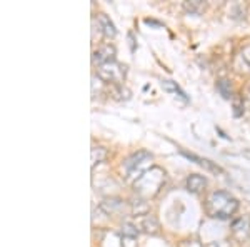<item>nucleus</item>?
I'll return each instance as SVG.
<instances>
[{
  "label": "nucleus",
  "instance_id": "obj_11",
  "mask_svg": "<svg viewBox=\"0 0 250 247\" xmlns=\"http://www.w3.org/2000/svg\"><path fill=\"white\" fill-rule=\"evenodd\" d=\"M142 229L148 234L159 232V221L154 216H145L142 217Z\"/></svg>",
  "mask_w": 250,
  "mask_h": 247
},
{
  "label": "nucleus",
  "instance_id": "obj_5",
  "mask_svg": "<svg viewBox=\"0 0 250 247\" xmlns=\"http://www.w3.org/2000/svg\"><path fill=\"white\" fill-rule=\"evenodd\" d=\"M92 60H94V64H99V66L112 62V60H115V47L110 45V44H107V45H102L100 48H97L94 52Z\"/></svg>",
  "mask_w": 250,
  "mask_h": 247
},
{
  "label": "nucleus",
  "instance_id": "obj_18",
  "mask_svg": "<svg viewBox=\"0 0 250 247\" xmlns=\"http://www.w3.org/2000/svg\"><path fill=\"white\" fill-rule=\"evenodd\" d=\"M180 247H202V244L197 242V241H185V242H182V246Z\"/></svg>",
  "mask_w": 250,
  "mask_h": 247
},
{
  "label": "nucleus",
  "instance_id": "obj_12",
  "mask_svg": "<svg viewBox=\"0 0 250 247\" xmlns=\"http://www.w3.org/2000/svg\"><path fill=\"white\" fill-rule=\"evenodd\" d=\"M217 90L224 95V99H230L232 97V87L229 80H219V82H217Z\"/></svg>",
  "mask_w": 250,
  "mask_h": 247
},
{
  "label": "nucleus",
  "instance_id": "obj_16",
  "mask_svg": "<svg viewBox=\"0 0 250 247\" xmlns=\"http://www.w3.org/2000/svg\"><path fill=\"white\" fill-rule=\"evenodd\" d=\"M185 9L188 12H192V14H200L204 9V3L200 2V0H193V2H185Z\"/></svg>",
  "mask_w": 250,
  "mask_h": 247
},
{
  "label": "nucleus",
  "instance_id": "obj_9",
  "mask_svg": "<svg viewBox=\"0 0 250 247\" xmlns=\"http://www.w3.org/2000/svg\"><path fill=\"white\" fill-rule=\"evenodd\" d=\"M97 20H99V25H100V29H102L105 37H115V34H117L115 25L112 23V20L108 19L105 14H99Z\"/></svg>",
  "mask_w": 250,
  "mask_h": 247
},
{
  "label": "nucleus",
  "instance_id": "obj_2",
  "mask_svg": "<svg viewBox=\"0 0 250 247\" xmlns=\"http://www.w3.org/2000/svg\"><path fill=\"white\" fill-rule=\"evenodd\" d=\"M165 180V172L159 167H152L148 171H145L142 176L137 177L134 187L137 196H140L142 199H150L160 190Z\"/></svg>",
  "mask_w": 250,
  "mask_h": 247
},
{
  "label": "nucleus",
  "instance_id": "obj_8",
  "mask_svg": "<svg viewBox=\"0 0 250 247\" xmlns=\"http://www.w3.org/2000/svg\"><path fill=\"white\" fill-rule=\"evenodd\" d=\"M205 185H207V179H205L204 176H199V174H193V176H190L187 179V189L193 194L202 192L205 189Z\"/></svg>",
  "mask_w": 250,
  "mask_h": 247
},
{
  "label": "nucleus",
  "instance_id": "obj_6",
  "mask_svg": "<svg viewBox=\"0 0 250 247\" xmlns=\"http://www.w3.org/2000/svg\"><path fill=\"white\" fill-rule=\"evenodd\" d=\"M232 232L237 239H247L250 234V219L249 217H242L237 219L232 224Z\"/></svg>",
  "mask_w": 250,
  "mask_h": 247
},
{
  "label": "nucleus",
  "instance_id": "obj_3",
  "mask_svg": "<svg viewBox=\"0 0 250 247\" xmlns=\"http://www.w3.org/2000/svg\"><path fill=\"white\" fill-rule=\"evenodd\" d=\"M148 162H152L150 152L139 151V152L132 154L128 159H125L124 169H125V172H127V174H140V176H142L145 171H148V169H147Z\"/></svg>",
  "mask_w": 250,
  "mask_h": 247
},
{
  "label": "nucleus",
  "instance_id": "obj_14",
  "mask_svg": "<svg viewBox=\"0 0 250 247\" xmlns=\"http://www.w3.org/2000/svg\"><path fill=\"white\" fill-rule=\"evenodd\" d=\"M107 156V151L102 147H92V165L99 164V162H102L105 159Z\"/></svg>",
  "mask_w": 250,
  "mask_h": 247
},
{
  "label": "nucleus",
  "instance_id": "obj_1",
  "mask_svg": "<svg viewBox=\"0 0 250 247\" xmlns=\"http://www.w3.org/2000/svg\"><path fill=\"white\" fill-rule=\"evenodd\" d=\"M239 209V201L225 190H215L205 201V210L213 219H229Z\"/></svg>",
  "mask_w": 250,
  "mask_h": 247
},
{
  "label": "nucleus",
  "instance_id": "obj_10",
  "mask_svg": "<svg viewBox=\"0 0 250 247\" xmlns=\"http://www.w3.org/2000/svg\"><path fill=\"white\" fill-rule=\"evenodd\" d=\"M162 86H164V89L167 92H172V94H175V97H179V99H182L184 102H188V97H187V94L180 89L179 86H177V82H173V80H164L162 82Z\"/></svg>",
  "mask_w": 250,
  "mask_h": 247
},
{
  "label": "nucleus",
  "instance_id": "obj_7",
  "mask_svg": "<svg viewBox=\"0 0 250 247\" xmlns=\"http://www.w3.org/2000/svg\"><path fill=\"white\" fill-rule=\"evenodd\" d=\"M182 156H185L187 157L188 160H193V162H197V164L200 165V167H205L207 171H210V172H213V174H222L224 171L219 167V165H215L213 162H210L208 159H202V157H199V156H195V154H188V152H185V151H182Z\"/></svg>",
  "mask_w": 250,
  "mask_h": 247
},
{
  "label": "nucleus",
  "instance_id": "obj_4",
  "mask_svg": "<svg viewBox=\"0 0 250 247\" xmlns=\"http://www.w3.org/2000/svg\"><path fill=\"white\" fill-rule=\"evenodd\" d=\"M99 77L104 80V82H115L120 84L124 82L125 77V66H120L119 62L112 60V62H107L104 66H99Z\"/></svg>",
  "mask_w": 250,
  "mask_h": 247
},
{
  "label": "nucleus",
  "instance_id": "obj_13",
  "mask_svg": "<svg viewBox=\"0 0 250 247\" xmlns=\"http://www.w3.org/2000/svg\"><path fill=\"white\" fill-rule=\"evenodd\" d=\"M122 207H124V202L119 201V199H110V201H105L102 204V209H105L108 214L115 212V210H119V209H122Z\"/></svg>",
  "mask_w": 250,
  "mask_h": 247
},
{
  "label": "nucleus",
  "instance_id": "obj_15",
  "mask_svg": "<svg viewBox=\"0 0 250 247\" xmlns=\"http://www.w3.org/2000/svg\"><path fill=\"white\" fill-rule=\"evenodd\" d=\"M137 234H139V230H137V227L134 224H130V222H125V224L122 225V236L124 237H132L135 239Z\"/></svg>",
  "mask_w": 250,
  "mask_h": 247
},
{
  "label": "nucleus",
  "instance_id": "obj_17",
  "mask_svg": "<svg viewBox=\"0 0 250 247\" xmlns=\"http://www.w3.org/2000/svg\"><path fill=\"white\" fill-rule=\"evenodd\" d=\"M205 247H230L227 241H219V242H210V244H207Z\"/></svg>",
  "mask_w": 250,
  "mask_h": 247
}]
</instances>
